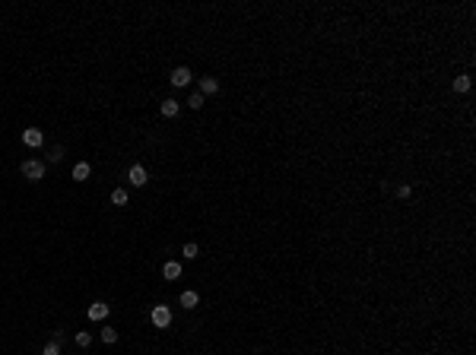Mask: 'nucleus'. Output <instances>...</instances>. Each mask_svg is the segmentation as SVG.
Listing matches in <instances>:
<instances>
[{"instance_id":"a211bd4d","label":"nucleus","mask_w":476,"mask_h":355,"mask_svg":"<svg viewBox=\"0 0 476 355\" xmlns=\"http://www.w3.org/2000/svg\"><path fill=\"white\" fill-rule=\"evenodd\" d=\"M187 105L194 108V111H200V108H204V95H200V92H194V95L187 98Z\"/></svg>"},{"instance_id":"aec40b11","label":"nucleus","mask_w":476,"mask_h":355,"mask_svg":"<svg viewBox=\"0 0 476 355\" xmlns=\"http://www.w3.org/2000/svg\"><path fill=\"white\" fill-rule=\"evenodd\" d=\"M410 194H413V190H410V187H407V184H403V187H400V190H397V197H400V200H410Z\"/></svg>"},{"instance_id":"6ab92c4d","label":"nucleus","mask_w":476,"mask_h":355,"mask_svg":"<svg viewBox=\"0 0 476 355\" xmlns=\"http://www.w3.org/2000/svg\"><path fill=\"white\" fill-rule=\"evenodd\" d=\"M48 159H51V162H60V159H64V146H51V152H48Z\"/></svg>"},{"instance_id":"9b49d317","label":"nucleus","mask_w":476,"mask_h":355,"mask_svg":"<svg viewBox=\"0 0 476 355\" xmlns=\"http://www.w3.org/2000/svg\"><path fill=\"white\" fill-rule=\"evenodd\" d=\"M178 111H181V105L175 98H165L162 101V117H178Z\"/></svg>"},{"instance_id":"2eb2a0df","label":"nucleus","mask_w":476,"mask_h":355,"mask_svg":"<svg viewBox=\"0 0 476 355\" xmlns=\"http://www.w3.org/2000/svg\"><path fill=\"white\" fill-rule=\"evenodd\" d=\"M102 342H108V346H111V342H118V330L115 327H102Z\"/></svg>"},{"instance_id":"f257e3e1","label":"nucleus","mask_w":476,"mask_h":355,"mask_svg":"<svg viewBox=\"0 0 476 355\" xmlns=\"http://www.w3.org/2000/svg\"><path fill=\"white\" fill-rule=\"evenodd\" d=\"M23 175H26V181H42L45 178V162H38V159H26L23 162Z\"/></svg>"},{"instance_id":"9d476101","label":"nucleus","mask_w":476,"mask_h":355,"mask_svg":"<svg viewBox=\"0 0 476 355\" xmlns=\"http://www.w3.org/2000/svg\"><path fill=\"white\" fill-rule=\"evenodd\" d=\"M197 304H200V295H197L194 289L181 292V308H187V311H191V308H197Z\"/></svg>"},{"instance_id":"ddd939ff","label":"nucleus","mask_w":476,"mask_h":355,"mask_svg":"<svg viewBox=\"0 0 476 355\" xmlns=\"http://www.w3.org/2000/svg\"><path fill=\"white\" fill-rule=\"evenodd\" d=\"M76 346L79 349H89V346H92V336H89L86 330H76Z\"/></svg>"},{"instance_id":"0eeeda50","label":"nucleus","mask_w":476,"mask_h":355,"mask_svg":"<svg viewBox=\"0 0 476 355\" xmlns=\"http://www.w3.org/2000/svg\"><path fill=\"white\" fill-rule=\"evenodd\" d=\"M219 92V83L213 76H200V95H216Z\"/></svg>"},{"instance_id":"f03ea898","label":"nucleus","mask_w":476,"mask_h":355,"mask_svg":"<svg viewBox=\"0 0 476 355\" xmlns=\"http://www.w3.org/2000/svg\"><path fill=\"white\" fill-rule=\"evenodd\" d=\"M149 317H153V327L165 330L171 323V308H165V304H153V311H149Z\"/></svg>"},{"instance_id":"423d86ee","label":"nucleus","mask_w":476,"mask_h":355,"mask_svg":"<svg viewBox=\"0 0 476 355\" xmlns=\"http://www.w3.org/2000/svg\"><path fill=\"white\" fill-rule=\"evenodd\" d=\"M89 320H105L108 317V304L105 301H96V304H89Z\"/></svg>"},{"instance_id":"dca6fc26","label":"nucleus","mask_w":476,"mask_h":355,"mask_svg":"<svg viewBox=\"0 0 476 355\" xmlns=\"http://www.w3.org/2000/svg\"><path fill=\"white\" fill-rule=\"evenodd\" d=\"M181 254H184V260H194L197 257V245H194V241H187V245L181 248Z\"/></svg>"},{"instance_id":"f3484780","label":"nucleus","mask_w":476,"mask_h":355,"mask_svg":"<svg viewBox=\"0 0 476 355\" xmlns=\"http://www.w3.org/2000/svg\"><path fill=\"white\" fill-rule=\"evenodd\" d=\"M42 355H60V342H57V339H51V342H48V346L42 349Z\"/></svg>"},{"instance_id":"7ed1b4c3","label":"nucleus","mask_w":476,"mask_h":355,"mask_svg":"<svg viewBox=\"0 0 476 355\" xmlns=\"http://www.w3.org/2000/svg\"><path fill=\"white\" fill-rule=\"evenodd\" d=\"M23 143L32 146V149H38V146L45 143V134H42L38 127H26V130H23Z\"/></svg>"},{"instance_id":"1a4fd4ad","label":"nucleus","mask_w":476,"mask_h":355,"mask_svg":"<svg viewBox=\"0 0 476 355\" xmlns=\"http://www.w3.org/2000/svg\"><path fill=\"white\" fill-rule=\"evenodd\" d=\"M89 175H92V165H89V162H76L73 165V181H89Z\"/></svg>"},{"instance_id":"6e6552de","label":"nucleus","mask_w":476,"mask_h":355,"mask_svg":"<svg viewBox=\"0 0 476 355\" xmlns=\"http://www.w3.org/2000/svg\"><path fill=\"white\" fill-rule=\"evenodd\" d=\"M181 273H184V270H181L178 260H168L165 267H162V276H165V279H181Z\"/></svg>"},{"instance_id":"39448f33","label":"nucleus","mask_w":476,"mask_h":355,"mask_svg":"<svg viewBox=\"0 0 476 355\" xmlns=\"http://www.w3.org/2000/svg\"><path fill=\"white\" fill-rule=\"evenodd\" d=\"M168 79H171V86L184 89V86L191 83V70H187V67H175V70H171V76H168Z\"/></svg>"},{"instance_id":"20e7f679","label":"nucleus","mask_w":476,"mask_h":355,"mask_svg":"<svg viewBox=\"0 0 476 355\" xmlns=\"http://www.w3.org/2000/svg\"><path fill=\"white\" fill-rule=\"evenodd\" d=\"M127 181H130L134 187H143L146 181H149V175H146V168H143V165H130V171H127Z\"/></svg>"},{"instance_id":"f8f14e48","label":"nucleus","mask_w":476,"mask_h":355,"mask_svg":"<svg viewBox=\"0 0 476 355\" xmlns=\"http://www.w3.org/2000/svg\"><path fill=\"white\" fill-rule=\"evenodd\" d=\"M111 203H115V206H127V190L124 187H118V190H111Z\"/></svg>"},{"instance_id":"4468645a","label":"nucleus","mask_w":476,"mask_h":355,"mask_svg":"<svg viewBox=\"0 0 476 355\" xmlns=\"http://www.w3.org/2000/svg\"><path fill=\"white\" fill-rule=\"evenodd\" d=\"M454 92H470V76H457V79H454Z\"/></svg>"}]
</instances>
